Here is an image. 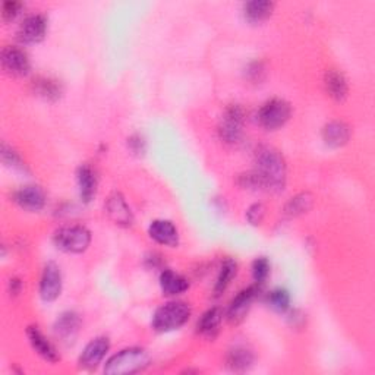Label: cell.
Returning a JSON list of instances; mask_svg holds the SVG:
<instances>
[{"mask_svg":"<svg viewBox=\"0 0 375 375\" xmlns=\"http://www.w3.org/2000/svg\"><path fill=\"white\" fill-rule=\"evenodd\" d=\"M270 261L265 257H260L252 263V279L255 284H263L270 276Z\"/></svg>","mask_w":375,"mask_h":375,"instance_id":"obj_28","label":"cell"},{"mask_svg":"<svg viewBox=\"0 0 375 375\" xmlns=\"http://www.w3.org/2000/svg\"><path fill=\"white\" fill-rule=\"evenodd\" d=\"M110 349V341L108 337H96L91 341H89L87 346L84 348L81 356H80V368L85 371H93L96 369L104 356L108 355Z\"/></svg>","mask_w":375,"mask_h":375,"instance_id":"obj_8","label":"cell"},{"mask_svg":"<svg viewBox=\"0 0 375 375\" xmlns=\"http://www.w3.org/2000/svg\"><path fill=\"white\" fill-rule=\"evenodd\" d=\"M77 182L80 188V197L84 203H89L97 192V176L93 168L88 164H82L77 170Z\"/></svg>","mask_w":375,"mask_h":375,"instance_id":"obj_17","label":"cell"},{"mask_svg":"<svg viewBox=\"0 0 375 375\" xmlns=\"http://www.w3.org/2000/svg\"><path fill=\"white\" fill-rule=\"evenodd\" d=\"M191 317V308L186 302L172 301L161 305L153 317V327L157 332H173L188 323Z\"/></svg>","mask_w":375,"mask_h":375,"instance_id":"obj_3","label":"cell"},{"mask_svg":"<svg viewBox=\"0 0 375 375\" xmlns=\"http://www.w3.org/2000/svg\"><path fill=\"white\" fill-rule=\"evenodd\" d=\"M106 213L110 220L119 224V226H129V224H132V212L121 193L116 192L110 195L106 203Z\"/></svg>","mask_w":375,"mask_h":375,"instance_id":"obj_15","label":"cell"},{"mask_svg":"<svg viewBox=\"0 0 375 375\" xmlns=\"http://www.w3.org/2000/svg\"><path fill=\"white\" fill-rule=\"evenodd\" d=\"M47 31V20L40 13L29 15L18 28V40L25 44L40 43Z\"/></svg>","mask_w":375,"mask_h":375,"instance_id":"obj_9","label":"cell"},{"mask_svg":"<svg viewBox=\"0 0 375 375\" xmlns=\"http://www.w3.org/2000/svg\"><path fill=\"white\" fill-rule=\"evenodd\" d=\"M27 336L29 343H31L33 349L49 362H57L59 361V353L56 348L49 341V339L43 334L41 330L37 325H29L27 328Z\"/></svg>","mask_w":375,"mask_h":375,"instance_id":"obj_13","label":"cell"},{"mask_svg":"<svg viewBox=\"0 0 375 375\" xmlns=\"http://www.w3.org/2000/svg\"><path fill=\"white\" fill-rule=\"evenodd\" d=\"M273 9V2H268V0H253V2L244 5V15L249 22L260 24L272 17Z\"/></svg>","mask_w":375,"mask_h":375,"instance_id":"obj_21","label":"cell"},{"mask_svg":"<svg viewBox=\"0 0 375 375\" xmlns=\"http://www.w3.org/2000/svg\"><path fill=\"white\" fill-rule=\"evenodd\" d=\"M264 216H265V207L263 204H253L248 208V212H247V219L251 224H253V226H258V224H261Z\"/></svg>","mask_w":375,"mask_h":375,"instance_id":"obj_31","label":"cell"},{"mask_svg":"<svg viewBox=\"0 0 375 375\" xmlns=\"http://www.w3.org/2000/svg\"><path fill=\"white\" fill-rule=\"evenodd\" d=\"M226 362L232 371H247L253 362V355L249 349L244 346H236L229 351Z\"/></svg>","mask_w":375,"mask_h":375,"instance_id":"obj_24","label":"cell"},{"mask_svg":"<svg viewBox=\"0 0 375 375\" xmlns=\"http://www.w3.org/2000/svg\"><path fill=\"white\" fill-rule=\"evenodd\" d=\"M13 200L27 212H40L46 204V195L43 189L36 185L22 186L13 193Z\"/></svg>","mask_w":375,"mask_h":375,"instance_id":"obj_12","label":"cell"},{"mask_svg":"<svg viewBox=\"0 0 375 375\" xmlns=\"http://www.w3.org/2000/svg\"><path fill=\"white\" fill-rule=\"evenodd\" d=\"M245 75L247 78L251 81V82H260L264 80V75H265V66L263 62H258L255 61L252 64L248 65L247 71H245Z\"/></svg>","mask_w":375,"mask_h":375,"instance_id":"obj_30","label":"cell"},{"mask_svg":"<svg viewBox=\"0 0 375 375\" xmlns=\"http://www.w3.org/2000/svg\"><path fill=\"white\" fill-rule=\"evenodd\" d=\"M21 8H22V3H20V2H13V0L5 2L2 5V17H3V20L5 21L13 20L20 13Z\"/></svg>","mask_w":375,"mask_h":375,"instance_id":"obj_32","label":"cell"},{"mask_svg":"<svg viewBox=\"0 0 375 375\" xmlns=\"http://www.w3.org/2000/svg\"><path fill=\"white\" fill-rule=\"evenodd\" d=\"M62 292V273L54 263H47L40 280V296L44 302H53Z\"/></svg>","mask_w":375,"mask_h":375,"instance_id":"obj_7","label":"cell"},{"mask_svg":"<svg viewBox=\"0 0 375 375\" xmlns=\"http://www.w3.org/2000/svg\"><path fill=\"white\" fill-rule=\"evenodd\" d=\"M258 292H260V284H253V286L241 291L235 296L228 311V318L232 324H239L245 320L253 299L258 296Z\"/></svg>","mask_w":375,"mask_h":375,"instance_id":"obj_10","label":"cell"},{"mask_svg":"<svg viewBox=\"0 0 375 375\" xmlns=\"http://www.w3.org/2000/svg\"><path fill=\"white\" fill-rule=\"evenodd\" d=\"M314 205V197L309 192H302L297 193L296 197H293L288 204L286 208H284V212H286L288 216L296 217V216H302L305 213H308L309 209Z\"/></svg>","mask_w":375,"mask_h":375,"instance_id":"obj_25","label":"cell"},{"mask_svg":"<svg viewBox=\"0 0 375 375\" xmlns=\"http://www.w3.org/2000/svg\"><path fill=\"white\" fill-rule=\"evenodd\" d=\"M80 325H81V318L78 314H75L72 311L64 312L54 323V334L62 341L71 343L75 339V336L78 334Z\"/></svg>","mask_w":375,"mask_h":375,"instance_id":"obj_16","label":"cell"},{"mask_svg":"<svg viewBox=\"0 0 375 375\" xmlns=\"http://www.w3.org/2000/svg\"><path fill=\"white\" fill-rule=\"evenodd\" d=\"M160 288L164 295L176 296L188 291L189 283L185 277L172 272V270H164L160 276Z\"/></svg>","mask_w":375,"mask_h":375,"instance_id":"obj_20","label":"cell"},{"mask_svg":"<svg viewBox=\"0 0 375 375\" xmlns=\"http://www.w3.org/2000/svg\"><path fill=\"white\" fill-rule=\"evenodd\" d=\"M129 148L132 149L133 153H137V154H141L144 153V149H145V142L144 140L140 137V135H133L132 138H129Z\"/></svg>","mask_w":375,"mask_h":375,"instance_id":"obj_33","label":"cell"},{"mask_svg":"<svg viewBox=\"0 0 375 375\" xmlns=\"http://www.w3.org/2000/svg\"><path fill=\"white\" fill-rule=\"evenodd\" d=\"M223 321V311L220 308H212L203 314L198 321V332L205 337H214Z\"/></svg>","mask_w":375,"mask_h":375,"instance_id":"obj_22","label":"cell"},{"mask_svg":"<svg viewBox=\"0 0 375 375\" xmlns=\"http://www.w3.org/2000/svg\"><path fill=\"white\" fill-rule=\"evenodd\" d=\"M53 241L59 249L69 253H81L91 244V233L84 226H66L56 230Z\"/></svg>","mask_w":375,"mask_h":375,"instance_id":"obj_5","label":"cell"},{"mask_svg":"<svg viewBox=\"0 0 375 375\" xmlns=\"http://www.w3.org/2000/svg\"><path fill=\"white\" fill-rule=\"evenodd\" d=\"M292 116V108L288 101L272 98L264 103L258 110V124L267 131H276L286 125Z\"/></svg>","mask_w":375,"mask_h":375,"instance_id":"obj_4","label":"cell"},{"mask_svg":"<svg viewBox=\"0 0 375 375\" xmlns=\"http://www.w3.org/2000/svg\"><path fill=\"white\" fill-rule=\"evenodd\" d=\"M2 161L9 168L25 170V163L22 161L21 156L15 152V149L6 144L2 145Z\"/></svg>","mask_w":375,"mask_h":375,"instance_id":"obj_29","label":"cell"},{"mask_svg":"<svg viewBox=\"0 0 375 375\" xmlns=\"http://www.w3.org/2000/svg\"><path fill=\"white\" fill-rule=\"evenodd\" d=\"M236 272H237V264L233 260L229 258V260H226L223 263V265L220 268L219 277H217V281H216V286H214V295L216 296H220L224 291L229 288L230 281L236 276Z\"/></svg>","mask_w":375,"mask_h":375,"instance_id":"obj_26","label":"cell"},{"mask_svg":"<svg viewBox=\"0 0 375 375\" xmlns=\"http://www.w3.org/2000/svg\"><path fill=\"white\" fill-rule=\"evenodd\" d=\"M244 125H245L244 109L241 106H237V104H230V106L224 110L220 119L219 125L220 138L228 144H236L242 137Z\"/></svg>","mask_w":375,"mask_h":375,"instance_id":"obj_6","label":"cell"},{"mask_svg":"<svg viewBox=\"0 0 375 375\" xmlns=\"http://www.w3.org/2000/svg\"><path fill=\"white\" fill-rule=\"evenodd\" d=\"M2 66L13 77H25L31 69L28 54L22 49L15 46H6L2 50Z\"/></svg>","mask_w":375,"mask_h":375,"instance_id":"obj_11","label":"cell"},{"mask_svg":"<svg viewBox=\"0 0 375 375\" xmlns=\"http://www.w3.org/2000/svg\"><path fill=\"white\" fill-rule=\"evenodd\" d=\"M268 304L272 305V308H274L276 311H280V312L286 311L291 305V295L284 289H274L268 295Z\"/></svg>","mask_w":375,"mask_h":375,"instance_id":"obj_27","label":"cell"},{"mask_svg":"<svg viewBox=\"0 0 375 375\" xmlns=\"http://www.w3.org/2000/svg\"><path fill=\"white\" fill-rule=\"evenodd\" d=\"M33 87H34V93L37 96L43 97L44 100L56 101L62 96V85L52 78L40 77V78L34 80Z\"/></svg>","mask_w":375,"mask_h":375,"instance_id":"obj_23","label":"cell"},{"mask_svg":"<svg viewBox=\"0 0 375 375\" xmlns=\"http://www.w3.org/2000/svg\"><path fill=\"white\" fill-rule=\"evenodd\" d=\"M149 365V355L141 348H128L113 355L104 367L109 375H128L145 369Z\"/></svg>","mask_w":375,"mask_h":375,"instance_id":"obj_2","label":"cell"},{"mask_svg":"<svg viewBox=\"0 0 375 375\" xmlns=\"http://www.w3.org/2000/svg\"><path fill=\"white\" fill-rule=\"evenodd\" d=\"M349 138H351V129L344 122L333 121L327 124L323 129V140L328 147L333 148L343 147L344 144H348Z\"/></svg>","mask_w":375,"mask_h":375,"instance_id":"obj_19","label":"cell"},{"mask_svg":"<svg viewBox=\"0 0 375 375\" xmlns=\"http://www.w3.org/2000/svg\"><path fill=\"white\" fill-rule=\"evenodd\" d=\"M324 85L328 96L334 98L336 101H343L348 97L349 85L344 75L336 69H330L325 72L324 77Z\"/></svg>","mask_w":375,"mask_h":375,"instance_id":"obj_18","label":"cell"},{"mask_svg":"<svg viewBox=\"0 0 375 375\" xmlns=\"http://www.w3.org/2000/svg\"><path fill=\"white\" fill-rule=\"evenodd\" d=\"M253 172L260 177L263 189L280 192L286 185V161L273 147L263 145L257 149Z\"/></svg>","mask_w":375,"mask_h":375,"instance_id":"obj_1","label":"cell"},{"mask_svg":"<svg viewBox=\"0 0 375 375\" xmlns=\"http://www.w3.org/2000/svg\"><path fill=\"white\" fill-rule=\"evenodd\" d=\"M148 235L160 245L176 247L179 244V232L169 220H154L148 228Z\"/></svg>","mask_w":375,"mask_h":375,"instance_id":"obj_14","label":"cell"}]
</instances>
